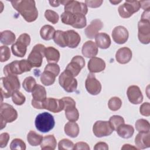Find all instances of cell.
Masks as SVG:
<instances>
[{
	"label": "cell",
	"instance_id": "cell-1",
	"mask_svg": "<svg viewBox=\"0 0 150 150\" xmlns=\"http://www.w3.org/2000/svg\"><path fill=\"white\" fill-rule=\"evenodd\" d=\"M13 8L16 9L28 22H32L36 20L38 11L35 1L22 0L11 1Z\"/></svg>",
	"mask_w": 150,
	"mask_h": 150
},
{
	"label": "cell",
	"instance_id": "cell-2",
	"mask_svg": "<svg viewBox=\"0 0 150 150\" xmlns=\"http://www.w3.org/2000/svg\"><path fill=\"white\" fill-rule=\"evenodd\" d=\"M20 88V82L16 75L8 74L1 79V101L12 97L13 93Z\"/></svg>",
	"mask_w": 150,
	"mask_h": 150
},
{
	"label": "cell",
	"instance_id": "cell-3",
	"mask_svg": "<svg viewBox=\"0 0 150 150\" xmlns=\"http://www.w3.org/2000/svg\"><path fill=\"white\" fill-rule=\"evenodd\" d=\"M149 10L144 11L141 20L138 23V38L141 43L148 44L150 42Z\"/></svg>",
	"mask_w": 150,
	"mask_h": 150
},
{
	"label": "cell",
	"instance_id": "cell-4",
	"mask_svg": "<svg viewBox=\"0 0 150 150\" xmlns=\"http://www.w3.org/2000/svg\"><path fill=\"white\" fill-rule=\"evenodd\" d=\"M36 128L40 132H47L52 130L55 125L53 116L47 112L38 114L35 120Z\"/></svg>",
	"mask_w": 150,
	"mask_h": 150
},
{
	"label": "cell",
	"instance_id": "cell-5",
	"mask_svg": "<svg viewBox=\"0 0 150 150\" xmlns=\"http://www.w3.org/2000/svg\"><path fill=\"white\" fill-rule=\"evenodd\" d=\"M18 118V112L12 105L2 103L0 106L1 129L5 127L6 123L12 122Z\"/></svg>",
	"mask_w": 150,
	"mask_h": 150
},
{
	"label": "cell",
	"instance_id": "cell-6",
	"mask_svg": "<svg viewBox=\"0 0 150 150\" xmlns=\"http://www.w3.org/2000/svg\"><path fill=\"white\" fill-rule=\"evenodd\" d=\"M30 42V37L28 33L21 34L16 42L11 46V50L13 55L19 57H23L27 50V46Z\"/></svg>",
	"mask_w": 150,
	"mask_h": 150
},
{
	"label": "cell",
	"instance_id": "cell-7",
	"mask_svg": "<svg viewBox=\"0 0 150 150\" xmlns=\"http://www.w3.org/2000/svg\"><path fill=\"white\" fill-rule=\"evenodd\" d=\"M46 47L42 44H37L34 46L28 57V61L32 67H40L42 64L43 58L45 56Z\"/></svg>",
	"mask_w": 150,
	"mask_h": 150
},
{
	"label": "cell",
	"instance_id": "cell-8",
	"mask_svg": "<svg viewBox=\"0 0 150 150\" xmlns=\"http://www.w3.org/2000/svg\"><path fill=\"white\" fill-rule=\"evenodd\" d=\"M59 83L60 86L67 93L75 91L77 87V80L66 70L60 75Z\"/></svg>",
	"mask_w": 150,
	"mask_h": 150
},
{
	"label": "cell",
	"instance_id": "cell-9",
	"mask_svg": "<svg viewBox=\"0 0 150 150\" xmlns=\"http://www.w3.org/2000/svg\"><path fill=\"white\" fill-rule=\"evenodd\" d=\"M62 100L64 103V110L66 118L70 121H77L79 118V112L76 108L75 101L70 97H63Z\"/></svg>",
	"mask_w": 150,
	"mask_h": 150
},
{
	"label": "cell",
	"instance_id": "cell-10",
	"mask_svg": "<svg viewBox=\"0 0 150 150\" xmlns=\"http://www.w3.org/2000/svg\"><path fill=\"white\" fill-rule=\"evenodd\" d=\"M32 105L35 108L43 109V103L46 99L45 88L40 84H36L32 92Z\"/></svg>",
	"mask_w": 150,
	"mask_h": 150
},
{
	"label": "cell",
	"instance_id": "cell-11",
	"mask_svg": "<svg viewBox=\"0 0 150 150\" xmlns=\"http://www.w3.org/2000/svg\"><path fill=\"white\" fill-rule=\"evenodd\" d=\"M140 8L139 1H126L124 4L118 7V11L121 17L123 18H128L134 13L138 12Z\"/></svg>",
	"mask_w": 150,
	"mask_h": 150
},
{
	"label": "cell",
	"instance_id": "cell-12",
	"mask_svg": "<svg viewBox=\"0 0 150 150\" xmlns=\"http://www.w3.org/2000/svg\"><path fill=\"white\" fill-rule=\"evenodd\" d=\"M60 2L64 6V11L73 13H82L84 15L88 12V8L85 3L77 1H61Z\"/></svg>",
	"mask_w": 150,
	"mask_h": 150
},
{
	"label": "cell",
	"instance_id": "cell-13",
	"mask_svg": "<svg viewBox=\"0 0 150 150\" xmlns=\"http://www.w3.org/2000/svg\"><path fill=\"white\" fill-rule=\"evenodd\" d=\"M109 121H97L93 125V132L96 137L101 138L111 135L113 132Z\"/></svg>",
	"mask_w": 150,
	"mask_h": 150
},
{
	"label": "cell",
	"instance_id": "cell-14",
	"mask_svg": "<svg viewBox=\"0 0 150 150\" xmlns=\"http://www.w3.org/2000/svg\"><path fill=\"white\" fill-rule=\"evenodd\" d=\"M85 66V60L81 56H74L66 67V70L73 77L77 76Z\"/></svg>",
	"mask_w": 150,
	"mask_h": 150
},
{
	"label": "cell",
	"instance_id": "cell-15",
	"mask_svg": "<svg viewBox=\"0 0 150 150\" xmlns=\"http://www.w3.org/2000/svg\"><path fill=\"white\" fill-rule=\"evenodd\" d=\"M85 87L87 92L93 96L98 94L101 90V84L96 78L95 75L90 73L88 74L85 81Z\"/></svg>",
	"mask_w": 150,
	"mask_h": 150
},
{
	"label": "cell",
	"instance_id": "cell-16",
	"mask_svg": "<svg viewBox=\"0 0 150 150\" xmlns=\"http://www.w3.org/2000/svg\"><path fill=\"white\" fill-rule=\"evenodd\" d=\"M43 109L57 113L64 110V103L62 99L46 98L43 103Z\"/></svg>",
	"mask_w": 150,
	"mask_h": 150
},
{
	"label": "cell",
	"instance_id": "cell-17",
	"mask_svg": "<svg viewBox=\"0 0 150 150\" xmlns=\"http://www.w3.org/2000/svg\"><path fill=\"white\" fill-rule=\"evenodd\" d=\"M128 31L123 26H118L114 28L112 32L113 40L117 44H124L128 39Z\"/></svg>",
	"mask_w": 150,
	"mask_h": 150
},
{
	"label": "cell",
	"instance_id": "cell-18",
	"mask_svg": "<svg viewBox=\"0 0 150 150\" xmlns=\"http://www.w3.org/2000/svg\"><path fill=\"white\" fill-rule=\"evenodd\" d=\"M127 95L130 103L133 104H139L143 101V95L139 87L135 85L128 87Z\"/></svg>",
	"mask_w": 150,
	"mask_h": 150
},
{
	"label": "cell",
	"instance_id": "cell-19",
	"mask_svg": "<svg viewBox=\"0 0 150 150\" xmlns=\"http://www.w3.org/2000/svg\"><path fill=\"white\" fill-rule=\"evenodd\" d=\"M103 27V23L101 20L96 19L93 20L90 24L85 29L84 33L89 39H93L98 33V32Z\"/></svg>",
	"mask_w": 150,
	"mask_h": 150
},
{
	"label": "cell",
	"instance_id": "cell-20",
	"mask_svg": "<svg viewBox=\"0 0 150 150\" xmlns=\"http://www.w3.org/2000/svg\"><path fill=\"white\" fill-rule=\"evenodd\" d=\"M66 43L70 48H76L79 45L81 38L79 34L74 30H68L64 32Z\"/></svg>",
	"mask_w": 150,
	"mask_h": 150
},
{
	"label": "cell",
	"instance_id": "cell-21",
	"mask_svg": "<svg viewBox=\"0 0 150 150\" xmlns=\"http://www.w3.org/2000/svg\"><path fill=\"white\" fill-rule=\"evenodd\" d=\"M87 67L90 73H99L105 69V63L102 59L94 57L88 61Z\"/></svg>",
	"mask_w": 150,
	"mask_h": 150
},
{
	"label": "cell",
	"instance_id": "cell-22",
	"mask_svg": "<svg viewBox=\"0 0 150 150\" xmlns=\"http://www.w3.org/2000/svg\"><path fill=\"white\" fill-rule=\"evenodd\" d=\"M132 53L131 50L127 47L120 48L115 54V59L120 64L128 63L132 59Z\"/></svg>",
	"mask_w": 150,
	"mask_h": 150
},
{
	"label": "cell",
	"instance_id": "cell-23",
	"mask_svg": "<svg viewBox=\"0 0 150 150\" xmlns=\"http://www.w3.org/2000/svg\"><path fill=\"white\" fill-rule=\"evenodd\" d=\"M81 53L86 57H94L98 53V47L94 42L88 40L83 44L81 49Z\"/></svg>",
	"mask_w": 150,
	"mask_h": 150
},
{
	"label": "cell",
	"instance_id": "cell-24",
	"mask_svg": "<svg viewBox=\"0 0 150 150\" xmlns=\"http://www.w3.org/2000/svg\"><path fill=\"white\" fill-rule=\"evenodd\" d=\"M135 144L138 149H145L150 146V133L139 132L135 138Z\"/></svg>",
	"mask_w": 150,
	"mask_h": 150
},
{
	"label": "cell",
	"instance_id": "cell-25",
	"mask_svg": "<svg viewBox=\"0 0 150 150\" xmlns=\"http://www.w3.org/2000/svg\"><path fill=\"white\" fill-rule=\"evenodd\" d=\"M80 13H73L70 12L64 11L61 15V21L66 25H70L75 28L79 18Z\"/></svg>",
	"mask_w": 150,
	"mask_h": 150
},
{
	"label": "cell",
	"instance_id": "cell-26",
	"mask_svg": "<svg viewBox=\"0 0 150 150\" xmlns=\"http://www.w3.org/2000/svg\"><path fill=\"white\" fill-rule=\"evenodd\" d=\"M96 44L100 49H106L111 45V39L110 36L105 33H98L95 36Z\"/></svg>",
	"mask_w": 150,
	"mask_h": 150
},
{
	"label": "cell",
	"instance_id": "cell-27",
	"mask_svg": "<svg viewBox=\"0 0 150 150\" xmlns=\"http://www.w3.org/2000/svg\"><path fill=\"white\" fill-rule=\"evenodd\" d=\"M45 56L49 63H55L59 62L60 59L59 51L53 47L49 46L46 47L45 50Z\"/></svg>",
	"mask_w": 150,
	"mask_h": 150
},
{
	"label": "cell",
	"instance_id": "cell-28",
	"mask_svg": "<svg viewBox=\"0 0 150 150\" xmlns=\"http://www.w3.org/2000/svg\"><path fill=\"white\" fill-rule=\"evenodd\" d=\"M118 135L124 139H128L132 137L134 132V127L129 124H123L119 126L116 130Z\"/></svg>",
	"mask_w": 150,
	"mask_h": 150
},
{
	"label": "cell",
	"instance_id": "cell-29",
	"mask_svg": "<svg viewBox=\"0 0 150 150\" xmlns=\"http://www.w3.org/2000/svg\"><path fill=\"white\" fill-rule=\"evenodd\" d=\"M57 145L56 139L53 135H46L43 138L40 148L43 150H54Z\"/></svg>",
	"mask_w": 150,
	"mask_h": 150
},
{
	"label": "cell",
	"instance_id": "cell-30",
	"mask_svg": "<svg viewBox=\"0 0 150 150\" xmlns=\"http://www.w3.org/2000/svg\"><path fill=\"white\" fill-rule=\"evenodd\" d=\"M64 131L65 134L69 137L76 138L79 134V127L76 122L69 121L65 124Z\"/></svg>",
	"mask_w": 150,
	"mask_h": 150
},
{
	"label": "cell",
	"instance_id": "cell-31",
	"mask_svg": "<svg viewBox=\"0 0 150 150\" xmlns=\"http://www.w3.org/2000/svg\"><path fill=\"white\" fill-rule=\"evenodd\" d=\"M4 73L5 76L8 74H14L17 76L22 74L19 67V60L13 61L12 62L6 64L4 67Z\"/></svg>",
	"mask_w": 150,
	"mask_h": 150
},
{
	"label": "cell",
	"instance_id": "cell-32",
	"mask_svg": "<svg viewBox=\"0 0 150 150\" xmlns=\"http://www.w3.org/2000/svg\"><path fill=\"white\" fill-rule=\"evenodd\" d=\"M54 28L49 25L43 26L40 30V35L45 40H50L53 38L55 33Z\"/></svg>",
	"mask_w": 150,
	"mask_h": 150
},
{
	"label": "cell",
	"instance_id": "cell-33",
	"mask_svg": "<svg viewBox=\"0 0 150 150\" xmlns=\"http://www.w3.org/2000/svg\"><path fill=\"white\" fill-rule=\"evenodd\" d=\"M15 35L12 31L6 30L1 32L0 40L1 42L5 45H9L15 42Z\"/></svg>",
	"mask_w": 150,
	"mask_h": 150
},
{
	"label": "cell",
	"instance_id": "cell-34",
	"mask_svg": "<svg viewBox=\"0 0 150 150\" xmlns=\"http://www.w3.org/2000/svg\"><path fill=\"white\" fill-rule=\"evenodd\" d=\"M56 77V76L52 72L44 70L40 76V81L43 85L49 86L54 83Z\"/></svg>",
	"mask_w": 150,
	"mask_h": 150
},
{
	"label": "cell",
	"instance_id": "cell-35",
	"mask_svg": "<svg viewBox=\"0 0 150 150\" xmlns=\"http://www.w3.org/2000/svg\"><path fill=\"white\" fill-rule=\"evenodd\" d=\"M43 138V137L41 135L37 134L34 131H30L27 135V140L28 143L31 146H33L40 145Z\"/></svg>",
	"mask_w": 150,
	"mask_h": 150
},
{
	"label": "cell",
	"instance_id": "cell-36",
	"mask_svg": "<svg viewBox=\"0 0 150 150\" xmlns=\"http://www.w3.org/2000/svg\"><path fill=\"white\" fill-rule=\"evenodd\" d=\"M53 39L54 43L57 44L58 46L62 47H65L67 46L64 31H62L60 30H56L55 32Z\"/></svg>",
	"mask_w": 150,
	"mask_h": 150
},
{
	"label": "cell",
	"instance_id": "cell-37",
	"mask_svg": "<svg viewBox=\"0 0 150 150\" xmlns=\"http://www.w3.org/2000/svg\"><path fill=\"white\" fill-rule=\"evenodd\" d=\"M135 128L139 132H149L150 125L148 121L145 119H139L135 122Z\"/></svg>",
	"mask_w": 150,
	"mask_h": 150
},
{
	"label": "cell",
	"instance_id": "cell-38",
	"mask_svg": "<svg viewBox=\"0 0 150 150\" xmlns=\"http://www.w3.org/2000/svg\"><path fill=\"white\" fill-rule=\"evenodd\" d=\"M36 84H37L35 79L32 76H29L26 77L22 83L23 88L28 93L32 92L33 90L34 89Z\"/></svg>",
	"mask_w": 150,
	"mask_h": 150
},
{
	"label": "cell",
	"instance_id": "cell-39",
	"mask_svg": "<svg viewBox=\"0 0 150 150\" xmlns=\"http://www.w3.org/2000/svg\"><path fill=\"white\" fill-rule=\"evenodd\" d=\"M109 122L113 130L116 131L119 126L125 123V121L124 119L121 116L114 115L110 118Z\"/></svg>",
	"mask_w": 150,
	"mask_h": 150
},
{
	"label": "cell",
	"instance_id": "cell-40",
	"mask_svg": "<svg viewBox=\"0 0 150 150\" xmlns=\"http://www.w3.org/2000/svg\"><path fill=\"white\" fill-rule=\"evenodd\" d=\"M122 105V101L121 100L117 97H111L108 102V106L110 110L115 111L118 110Z\"/></svg>",
	"mask_w": 150,
	"mask_h": 150
},
{
	"label": "cell",
	"instance_id": "cell-41",
	"mask_svg": "<svg viewBox=\"0 0 150 150\" xmlns=\"http://www.w3.org/2000/svg\"><path fill=\"white\" fill-rule=\"evenodd\" d=\"M10 149L11 150H25L26 144L25 142L19 138L13 139L10 144Z\"/></svg>",
	"mask_w": 150,
	"mask_h": 150
},
{
	"label": "cell",
	"instance_id": "cell-42",
	"mask_svg": "<svg viewBox=\"0 0 150 150\" xmlns=\"http://www.w3.org/2000/svg\"><path fill=\"white\" fill-rule=\"evenodd\" d=\"M45 17L49 22H51L53 24H56V23H57L59 19V16L57 13L50 9H47L45 11Z\"/></svg>",
	"mask_w": 150,
	"mask_h": 150
},
{
	"label": "cell",
	"instance_id": "cell-43",
	"mask_svg": "<svg viewBox=\"0 0 150 150\" xmlns=\"http://www.w3.org/2000/svg\"><path fill=\"white\" fill-rule=\"evenodd\" d=\"M12 101L17 105H21L25 102L26 98L25 96L19 91H15L12 96Z\"/></svg>",
	"mask_w": 150,
	"mask_h": 150
},
{
	"label": "cell",
	"instance_id": "cell-44",
	"mask_svg": "<svg viewBox=\"0 0 150 150\" xmlns=\"http://www.w3.org/2000/svg\"><path fill=\"white\" fill-rule=\"evenodd\" d=\"M74 144L69 139H63L58 144V149L59 150H70L73 149Z\"/></svg>",
	"mask_w": 150,
	"mask_h": 150
},
{
	"label": "cell",
	"instance_id": "cell-45",
	"mask_svg": "<svg viewBox=\"0 0 150 150\" xmlns=\"http://www.w3.org/2000/svg\"><path fill=\"white\" fill-rule=\"evenodd\" d=\"M1 58L0 60L1 62H5L8 60L11 57V51L8 47L6 46H1Z\"/></svg>",
	"mask_w": 150,
	"mask_h": 150
},
{
	"label": "cell",
	"instance_id": "cell-46",
	"mask_svg": "<svg viewBox=\"0 0 150 150\" xmlns=\"http://www.w3.org/2000/svg\"><path fill=\"white\" fill-rule=\"evenodd\" d=\"M44 70L49 71L57 77L60 73V67L57 64L55 63H50L46 66Z\"/></svg>",
	"mask_w": 150,
	"mask_h": 150
},
{
	"label": "cell",
	"instance_id": "cell-47",
	"mask_svg": "<svg viewBox=\"0 0 150 150\" xmlns=\"http://www.w3.org/2000/svg\"><path fill=\"white\" fill-rule=\"evenodd\" d=\"M19 65L22 73L30 71V70L32 68V66L30 65L29 62L28 61V60H25V59L19 60Z\"/></svg>",
	"mask_w": 150,
	"mask_h": 150
},
{
	"label": "cell",
	"instance_id": "cell-48",
	"mask_svg": "<svg viewBox=\"0 0 150 150\" xmlns=\"http://www.w3.org/2000/svg\"><path fill=\"white\" fill-rule=\"evenodd\" d=\"M140 114L144 116L149 117L150 115V104L146 102L141 104L139 108Z\"/></svg>",
	"mask_w": 150,
	"mask_h": 150
},
{
	"label": "cell",
	"instance_id": "cell-49",
	"mask_svg": "<svg viewBox=\"0 0 150 150\" xmlns=\"http://www.w3.org/2000/svg\"><path fill=\"white\" fill-rule=\"evenodd\" d=\"M9 138V135L7 132H3L0 135V147L1 148L7 145Z\"/></svg>",
	"mask_w": 150,
	"mask_h": 150
},
{
	"label": "cell",
	"instance_id": "cell-50",
	"mask_svg": "<svg viewBox=\"0 0 150 150\" xmlns=\"http://www.w3.org/2000/svg\"><path fill=\"white\" fill-rule=\"evenodd\" d=\"M103 1H90V0L85 1V4L87 5V6L90 8H93L100 7L103 4Z\"/></svg>",
	"mask_w": 150,
	"mask_h": 150
},
{
	"label": "cell",
	"instance_id": "cell-51",
	"mask_svg": "<svg viewBox=\"0 0 150 150\" xmlns=\"http://www.w3.org/2000/svg\"><path fill=\"white\" fill-rule=\"evenodd\" d=\"M89 145L84 142H78L74 145L73 149H85V150H90Z\"/></svg>",
	"mask_w": 150,
	"mask_h": 150
},
{
	"label": "cell",
	"instance_id": "cell-52",
	"mask_svg": "<svg viewBox=\"0 0 150 150\" xmlns=\"http://www.w3.org/2000/svg\"><path fill=\"white\" fill-rule=\"evenodd\" d=\"M94 150H99V149H105L107 150L108 149V145L104 142H97L94 147Z\"/></svg>",
	"mask_w": 150,
	"mask_h": 150
},
{
	"label": "cell",
	"instance_id": "cell-53",
	"mask_svg": "<svg viewBox=\"0 0 150 150\" xmlns=\"http://www.w3.org/2000/svg\"><path fill=\"white\" fill-rule=\"evenodd\" d=\"M140 7L142 8L144 11L149 10L150 9V1H139Z\"/></svg>",
	"mask_w": 150,
	"mask_h": 150
},
{
	"label": "cell",
	"instance_id": "cell-54",
	"mask_svg": "<svg viewBox=\"0 0 150 150\" xmlns=\"http://www.w3.org/2000/svg\"><path fill=\"white\" fill-rule=\"evenodd\" d=\"M137 149L138 148L137 147L132 146V145H131L129 144H124L123 145V146L121 148V149Z\"/></svg>",
	"mask_w": 150,
	"mask_h": 150
},
{
	"label": "cell",
	"instance_id": "cell-55",
	"mask_svg": "<svg viewBox=\"0 0 150 150\" xmlns=\"http://www.w3.org/2000/svg\"><path fill=\"white\" fill-rule=\"evenodd\" d=\"M49 2L50 4V5L53 6V7L59 6L60 5V1H50Z\"/></svg>",
	"mask_w": 150,
	"mask_h": 150
},
{
	"label": "cell",
	"instance_id": "cell-56",
	"mask_svg": "<svg viewBox=\"0 0 150 150\" xmlns=\"http://www.w3.org/2000/svg\"><path fill=\"white\" fill-rule=\"evenodd\" d=\"M110 2L111 4H114V5H117V4H119V3H120V2H121V1H110Z\"/></svg>",
	"mask_w": 150,
	"mask_h": 150
}]
</instances>
